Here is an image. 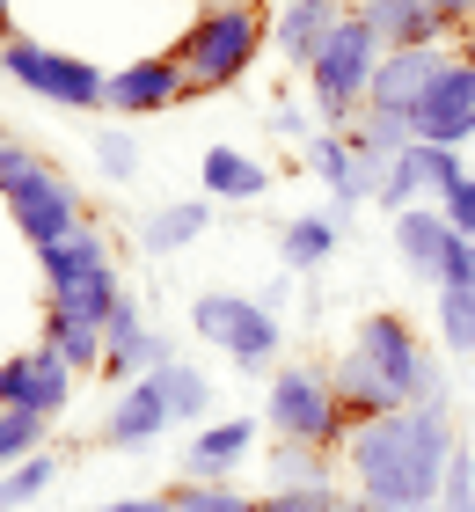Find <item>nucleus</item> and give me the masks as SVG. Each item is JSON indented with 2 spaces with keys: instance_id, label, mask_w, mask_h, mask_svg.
I'll return each instance as SVG.
<instances>
[{
  "instance_id": "obj_21",
  "label": "nucleus",
  "mask_w": 475,
  "mask_h": 512,
  "mask_svg": "<svg viewBox=\"0 0 475 512\" xmlns=\"http://www.w3.org/2000/svg\"><path fill=\"white\" fill-rule=\"evenodd\" d=\"M344 139H351V154H359L366 169H388L395 154L417 147V125H410V110H380V103H366L359 118L344 125Z\"/></svg>"
},
{
  "instance_id": "obj_38",
  "label": "nucleus",
  "mask_w": 475,
  "mask_h": 512,
  "mask_svg": "<svg viewBox=\"0 0 475 512\" xmlns=\"http://www.w3.org/2000/svg\"><path fill=\"white\" fill-rule=\"evenodd\" d=\"M271 125H278L285 139H307V110H300V103H278V110H271Z\"/></svg>"
},
{
  "instance_id": "obj_40",
  "label": "nucleus",
  "mask_w": 475,
  "mask_h": 512,
  "mask_svg": "<svg viewBox=\"0 0 475 512\" xmlns=\"http://www.w3.org/2000/svg\"><path fill=\"white\" fill-rule=\"evenodd\" d=\"M344 512H380V505H366V498H351V505H344Z\"/></svg>"
},
{
  "instance_id": "obj_31",
  "label": "nucleus",
  "mask_w": 475,
  "mask_h": 512,
  "mask_svg": "<svg viewBox=\"0 0 475 512\" xmlns=\"http://www.w3.org/2000/svg\"><path fill=\"white\" fill-rule=\"evenodd\" d=\"M373 205H380L388 220H395V213H410V205H432V191H424V169H417V154H395V161H388V176H380V198H373Z\"/></svg>"
},
{
  "instance_id": "obj_14",
  "label": "nucleus",
  "mask_w": 475,
  "mask_h": 512,
  "mask_svg": "<svg viewBox=\"0 0 475 512\" xmlns=\"http://www.w3.org/2000/svg\"><path fill=\"white\" fill-rule=\"evenodd\" d=\"M300 154H307V169L329 183V198H337L329 213H337V220H351L359 205L380 198V176H388V169H366V161L351 154V139H344V132H307V139H300Z\"/></svg>"
},
{
  "instance_id": "obj_4",
  "label": "nucleus",
  "mask_w": 475,
  "mask_h": 512,
  "mask_svg": "<svg viewBox=\"0 0 475 512\" xmlns=\"http://www.w3.org/2000/svg\"><path fill=\"white\" fill-rule=\"evenodd\" d=\"M0 198H8V220H15V235L30 242V249L66 242L81 227V191L37 147H22V139L0 147Z\"/></svg>"
},
{
  "instance_id": "obj_2",
  "label": "nucleus",
  "mask_w": 475,
  "mask_h": 512,
  "mask_svg": "<svg viewBox=\"0 0 475 512\" xmlns=\"http://www.w3.org/2000/svg\"><path fill=\"white\" fill-rule=\"evenodd\" d=\"M264 44H271V15L256 8V0H205V8L183 22V37H176V59H183V74H190V96L249 81V66H256Z\"/></svg>"
},
{
  "instance_id": "obj_37",
  "label": "nucleus",
  "mask_w": 475,
  "mask_h": 512,
  "mask_svg": "<svg viewBox=\"0 0 475 512\" xmlns=\"http://www.w3.org/2000/svg\"><path fill=\"white\" fill-rule=\"evenodd\" d=\"M95 512H183L176 491H139V498H110V505H95Z\"/></svg>"
},
{
  "instance_id": "obj_11",
  "label": "nucleus",
  "mask_w": 475,
  "mask_h": 512,
  "mask_svg": "<svg viewBox=\"0 0 475 512\" xmlns=\"http://www.w3.org/2000/svg\"><path fill=\"white\" fill-rule=\"evenodd\" d=\"M190 96V74L176 52H154V59H132L117 66L110 88H103V110H117V118H154V110H169Z\"/></svg>"
},
{
  "instance_id": "obj_17",
  "label": "nucleus",
  "mask_w": 475,
  "mask_h": 512,
  "mask_svg": "<svg viewBox=\"0 0 475 512\" xmlns=\"http://www.w3.org/2000/svg\"><path fill=\"white\" fill-rule=\"evenodd\" d=\"M351 8H337V0H278V15H271V44H278V59L285 66H315V52L329 37H337V22Z\"/></svg>"
},
{
  "instance_id": "obj_30",
  "label": "nucleus",
  "mask_w": 475,
  "mask_h": 512,
  "mask_svg": "<svg viewBox=\"0 0 475 512\" xmlns=\"http://www.w3.org/2000/svg\"><path fill=\"white\" fill-rule=\"evenodd\" d=\"M439 344L475 359V286H446L439 293Z\"/></svg>"
},
{
  "instance_id": "obj_29",
  "label": "nucleus",
  "mask_w": 475,
  "mask_h": 512,
  "mask_svg": "<svg viewBox=\"0 0 475 512\" xmlns=\"http://www.w3.org/2000/svg\"><path fill=\"white\" fill-rule=\"evenodd\" d=\"M52 476H59V454H30V461H15V469H0V512L37 505L52 491Z\"/></svg>"
},
{
  "instance_id": "obj_41",
  "label": "nucleus",
  "mask_w": 475,
  "mask_h": 512,
  "mask_svg": "<svg viewBox=\"0 0 475 512\" xmlns=\"http://www.w3.org/2000/svg\"><path fill=\"white\" fill-rule=\"evenodd\" d=\"M8 30H15V22H8V8H0V44H8Z\"/></svg>"
},
{
  "instance_id": "obj_6",
  "label": "nucleus",
  "mask_w": 475,
  "mask_h": 512,
  "mask_svg": "<svg viewBox=\"0 0 475 512\" xmlns=\"http://www.w3.org/2000/svg\"><path fill=\"white\" fill-rule=\"evenodd\" d=\"M264 425L271 439H307V447H344L351 439V417L337 403V381L329 366H271V388H264Z\"/></svg>"
},
{
  "instance_id": "obj_36",
  "label": "nucleus",
  "mask_w": 475,
  "mask_h": 512,
  "mask_svg": "<svg viewBox=\"0 0 475 512\" xmlns=\"http://www.w3.org/2000/svg\"><path fill=\"white\" fill-rule=\"evenodd\" d=\"M264 512H344L337 491H264Z\"/></svg>"
},
{
  "instance_id": "obj_13",
  "label": "nucleus",
  "mask_w": 475,
  "mask_h": 512,
  "mask_svg": "<svg viewBox=\"0 0 475 512\" xmlns=\"http://www.w3.org/2000/svg\"><path fill=\"white\" fill-rule=\"evenodd\" d=\"M410 125H417V139L424 147H468L475 139V74L461 66V52H454V66L424 88V103L410 110Z\"/></svg>"
},
{
  "instance_id": "obj_42",
  "label": "nucleus",
  "mask_w": 475,
  "mask_h": 512,
  "mask_svg": "<svg viewBox=\"0 0 475 512\" xmlns=\"http://www.w3.org/2000/svg\"><path fill=\"white\" fill-rule=\"evenodd\" d=\"M337 8H366V0H337Z\"/></svg>"
},
{
  "instance_id": "obj_9",
  "label": "nucleus",
  "mask_w": 475,
  "mask_h": 512,
  "mask_svg": "<svg viewBox=\"0 0 475 512\" xmlns=\"http://www.w3.org/2000/svg\"><path fill=\"white\" fill-rule=\"evenodd\" d=\"M0 74L15 88H30L37 103H59V110H103V88L110 74L95 59H74L59 44H37V37H8L0 44Z\"/></svg>"
},
{
  "instance_id": "obj_43",
  "label": "nucleus",
  "mask_w": 475,
  "mask_h": 512,
  "mask_svg": "<svg viewBox=\"0 0 475 512\" xmlns=\"http://www.w3.org/2000/svg\"><path fill=\"white\" fill-rule=\"evenodd\" d=\"M0 147H8V132H0Z\"/></svg>"
},
{
  "instance_id": "obj_33",
  "label": "nucleus",
  "mask_w": 475,
  "mask_h": 512,
  "mask_svg": "<svg viewBox=\"0 0 475 512\" xmlns=\"http://www.w3.org/2000/svg\"><path fill=\"white\" fill-rule=\"evenodd\" d=\"M95 169H103L110 183H132V176H139V139H132L125 125L95 132Z\"/></svg>"
},
{
  "instance_id": "obj_23",
  "label": "nucleus",
  "mask_w": 475,
  "mask_h": 512,
  "mask_svg": "<svg viewBox=\"0 0 475 512\" xmlns=\"http://www.w3.org/2000/svg\"><path fill=\"white\" fill-rule=\"evenodd\" d=\"M212 227V198H169V205H154L147 220H139V242H147V256H176L190 249Z\"/></svg>"
},
{
  "instance_id": "obj_5",
  "label": "nucleus",
  "mask_w": 475,
  "mask_h": 512,
  "mask_svg": "<svg viewBox=\"0 0 475 512\" xmlns=\"http://www.w3.org/2000/svg\"><path fill=\"white\" fill-rule=\"evenodd\" d=\"M373 66H380V37H373V22L351 8L337 22V37H329L322 52H315V66H307V103L322 110V132H344L366 110Z\"/></svg>"
},
{
  "instance_id": "obj_7",
  "label": "nucleus",
  "mask_w": 475,
  "mask_h": 512,
  "mask_svg": "<svg viewBox=\"0 0 475 512\" xmlns=\"http://www.w3.org/2000/svg\"><path fill=\"white\" fill-rule=\"evenodd\" d=\"M351 352H359L380 381L395 388V403H446V366L439 352H424V337L410 330V315H359V330H351Z\"/></svg>"
},
{
  "instance_id": "obj_3",
  "label": "nucleus",
  "mask_w": 475,
  "mask_h": 512,
  "mask_svg": "<svg viewBox=\"0 0 475 512\" xmlns=\"http://www.w3.org/2000/svg\"><path fill=\"white\" fill-rule=\"evenodd\" d=\"M37 271H44L52 308L74 315V322H95V330H103V322L125 308V278H117V264H110V242L95 235L88 220L66 242H44L37 249Z\"/></svg>"
},
{
  "instance_id": "obj_28",
  "label": "nucleus",
  "mask_w": 475,
  "mask_h": 512,
  "mask_svg": "<svg viewBox=\"0 0 475 512\" xmlns=\"http://www.w3.org/2000/svg\"><path fill=\"white\" fill-rule=\"evenodd\" d=\"M329 447H307V439H278L271 447V491H329Z\"/></svg>"
},
{
  "instance_id": "obj_16",
  "label": "nucleus",
  "mask_w": 475,
  "mask_h": 512,
  "mask_svg": "<svg viewBox=\"0 0 475 512\" xmlns=\"http://www.w3.org/2000/svg\"><path fill=\"white\" fill-rule=\"evenodd\" d=\"M103 337H110V352H103V381H139V374H154V366H169V337L147 330V315H139V300L125 293V308H117L103 322Z\"/></svg>"
},
{
  "instance_id": "obj_18",
  "label": "nucleus",
  "mask_w": 475,
  "mask_h": 512,
  "mask_svg": "<svg viewBox=\"0 0 475 512\" xmlns=\"http://www.w3.org/2000/svg\"><path fill=\"white\" fill-rule=\"evenodd\" d=\"M256 432H264L256 417H220V425H198V432H190V447H183V476H190V483H227V476L249 461Z\"/></svg>"
},
{
  "instance_id": "obj_22",
  "label": "nucleus",
  "mask_w": 475,
  "mask_h": 512,
  "mask_svg": "<svg viewBox=\"0 0 475 512\" xmlns=\"http://www.w3.org/2000/svg\"><path fill=\"white\" fill-rule=\"evenodd\" d=\"M337 242H344V220L337 213H293L278 227V264L285 271H322L329 256H337Z\"/></svg>"
},
{
  "instance_id": "obj_32",
  "label": "nucleus",
  "mask_w": 475,
  "mask_h": 512,
  "mask_svg": "<svg viewBox=\"0 0 475 512\" xmlns=\"http://www.w3.org/2000/svg\"><path fill=\"white\" fill-rule=\"evenodd\" d=\"M44 432H52V417H37V410H0V469L44 454Z\"/></svg>"
},
{
  "instance_id": "obj_25",
  "label": "nucleus",
  "mask_w": 475,
  "mask_h": 512,
  "mask_svg": "<svg viewBox=\"0 0 475 512\" xmlns=\"http://www.w3.org/2000/svg\"><path fill=\"white\" fill-rule=\"evenodd\" d=\"M329 381H337V403H344V417H351V432H359L366 417H388V410H402V403H395V388L380 381L359 352H344L337 366H329Z\"/></svg>"
},
{
  "instance_id": "obj_35",
  "label": "nucleus",
  "mask_w": 475,
  "mask_h": 512,
  "mask_svg": "<svg viewBox=\"0 0 475 512\" xmlns=\"http://www.w3.org/2000/svg\"><path fill=\"white\" fill-rule=\"evenodd\" d=\"M439 213H446V227H454V235H475V169L439 198Z\"/></svg>"
},
{
  "instance_id": "obj_34",
  "label": "nucleus",
  "mask_w": 475,
  "mask_h": 512,
  "mask_svg": "<svg viewBox=\"0 0 475 512\" xmlns=\"http://www.w3.org/2000/svg\"><path fill=\"white\" fill-rule=\"evenodd\" d=\"M439 512H475V454L461 447L454 469H446V491H439Z\"/></svg>"
},
{
  "instance_id": "obj_19",
  "label": "nucleus",
  "mask_w": 475,
  "mask_h": 512,
  "mask_svg": "<svg viewBox=\"0 0 475 512\" xmlns=\"http://www.w3.org/2000/svg\"><path fill=\"white\" fill-rule=\"evenodd\" d=\"M169 425H176V417H169V403H161L154 374H139V381H125V395H117V410H110V425H103V447L139 454V447H154Z\"/></svg>"
},
{
  "instance_id": "obj_44",
  "label": "nucleus",
  "mask_w": 475,
  "mask_h": 512,
  "mask_svg": "<svg viewBox=\"0 0 475 512\" xmlns=\"http://www.w3.org/2000/svg\"><path fill=\"white\" fill-rule=\"evenodd\" d=\"M256 8H264V0H256Z\"/></svg>"
},
{
  "instance_id": "obj_27",
  "label": "nucleus",
  "mask_w": 475,
  "mask_h": 512,
  "mask_svg": "<svg viewBox=\"0 0 475 512\" xmlns=\"http://www.w3.org/2000/svg\"><path fill=\"white\" fill-rule=\"evenodd\" d=\"M44 344H52V352L74 366V374H103V352H110V337L95 330V322H74V315H44Z\"/></svg>"
},
{
  "instance_id": "obj_1",
  "label": "nucleus",
  "mask_w": 475,
  "mask_h": 512,
  "mask_svg": "<svg viewBox=\"0 0 475 512\" xmlns=\"http://www.w3.org/2000/svg\"><path fill=\"white\" fill-rule=\"evenodd\" d=\"M454 454H461V432H454V410L446 403H410V410L366 417L344 439L351 483H359L351 498H366L380 512H439Z\"/></svg>"
},
{
  "instance_id": "obj_20",
  "label": "nucleus",
  "mask_w": 475,
  "mask_h": 512,
  "mask_svg": "<svg viewBox=\"0 0 475 512\" xmlns=\"http://www.w3.org/2000/svg\"><path fill=\"white\" fill-rule=\"evenodd\" d=\"M198 183H205V198L212 205H256L271 191V169L256 154H242V147H205V161H198Z\"/></svg>"
},
{
  "instance_id": "obj_24",
  "label": "nucleus",
  "mask_w": 475,
  "mask_h": 512,
  "mask_svg": "<svg viewBox=\"0 0 475 512\" xmlns=\"http://www.w3.org/2000/svg\"><path fill=\"white\" fill-rule=\"evenodd\" d=\"M359 15L373 22L380 52H395V44H446L439 15H432V0H366Z\"/></svg>"
},
{
  "instance_id": "obj_26",
  "label": "nucleus",
  "mask_w": 475,
  "mask_h": 512,
  "mask_svg": "<svg viewBox=\"0 0 475 512\" xmlns=\"http://www.w3.org/2000/svg\"><path fill=\"white\" fill-rule=\"evenodd\" d=\"M154 388H161V403H169L176 425H190V432L205 425V410H212V381L198 374V366H183V359L154 366Z\"/></svg>"
},
{
  "instance_id": "obj_39",
  "label": "nucleus",
  "mask_w": 475,
  "mask_h": 512,
  "mask_svg": "<svg viewBox=\"0 0 475 512\" xmlns=\"http://www.w3.org/2000/svg\"><path fill=\"white\" fill-rule=\"evenodd\" d=\"M454 52H461V66H468V74H475V30H468V37L454 44Z\"/></svg>"
},
{
  "instance_id": "obj_12",
  "label": "nucleus",
  "mask_w": 475,
  "mask_h": 512,
  "mask_svg": "<svg viewBox=\"0 0 475 512\" xmlns=\"http://www.w3.org/2000/svg\"><path fill=\"white\" fill-rule=\"evenodd\" d=\"M461 242H468V235H454V227H446L439 205H410V213H395V256H402V271L424 278L432 293L446 286V278H454Z\"/></svg>"
},
{
  "instance_id": "obj_10",
  "label": "nucleus",
  "mask_w": 475,
  "mask_h": 512,
  "mask_svg": "<svg viewBox=\"0 0 475 512\" xmlns=\"http://www.w3.org/2000/svg\"><path fill=\"white\" fill-rule=\"evenodd\" d=\"M74 366H66L52 344H37V352H15L0 359V410H37V417H59L74 403Z\"/></svg>"
},
{
  "instance_id": "obj_8",
  "label": "nucleus",
  "mask_w": 475,
  "mask_h": 512,
  "mask_svg": "<svg viewBox=\"0 0 475 512\" xmlns=\"http://www.w3.org/2000/svg\"><path fill=\"white\" fill-rule=\"evenodd\" d=\"M190 330H198L205 344H220L242 374H271L278 344H285L278 308H264V300H249V293H198L190 300Z\"/></svg>"
},
{
  "instance_id": "obj_15",
  "label": "nucleus",
  "mask_w": 475,
  "mask_h": 512,
  "mask_svg": "<svg viewBox=\"0 0 475 512\" xmlns=\"http://www.w3.org/2000/svg\"><path fill=\"white\" fill-rule=\"evenodd\" d=\"M446 66H454V44H395V52H380V66H373L366 103H380V110H417L424 88H432Z\"/></svg>"
}]
</instances>
